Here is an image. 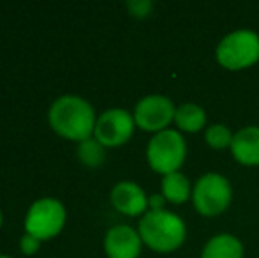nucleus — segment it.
Listing matches in <instances>:
<instances>
[{
    "mask_svg": "<svg viewBox=\"0 0 259 258\" xmlns=\"http://www.w3.org/2000/svg\"><path fill=\"white\" fill-rule=\"evenodd\" d=\"M20 248H21V251H23L25 255H34V253L41 248V241H39V239H35L34 235L25 234L23 237H21V241H20Z\"/></svg>",
    "mask_w": 259,
    "mask_h": 258,
    "instance_id": "nucleus-18",
    "label": "nucleus"
},
{
    "mask_svg": "<svg viewBox=\"0 0 259 258\" xmlns=\"http://www.w3.org/2000/svg\"><path fill=\"white\" fill-rule=\"evenodd\" d=\"M185 141L178 131L164 129L150 140L147 149V158L150 166L159 173H175L185 159Z\"/></svg>",
    "mask_w": 259,
    "mask_h": 258,
    "instance_id": "nucleus-4",
    "label": "nucleus"
},
{
    "mask_svg": "<svg viewBox=\"0 0 259 258\" xmlns=\"http://www.w3.org/2000/svg\"><path fill=\"white\" fill-rule=\"evenodd\" d=\"M65 223V209L58 200L41 198L32 203L28 209L25 228L27 234L34 235L39 241L55 237Z\"/></svg>",
    "mask_w": 259,
    "mask_h": 258,
    "instance_id": "nucleus-6",
    "label": "nucleus"
},
{
    "mask_svg": "<svg viewBox=\"0 0 259 258\" xmlns=\"http://www.w3.org/2000/svg\"><path fill=\"white\" fill-rule=\"evenodd\" d=\"M141 237L127 225H118L108 230L104 249L109 258H138L141 251Z\"/></svg>",
    "mask_w": 259,
    "mask_h": 258,
    "instance_id": "nucleus-9",
    "label": "nucleus"
},
{
    "mask_svg": "<svg viewBox=\"0 0 259 258\" xmlns=\"http://www.w3.org/2000/svg\"><path fill=\"white\" fill-rule=\"evenodd\" d=\"M231 152L235 159L242 165L256 166L259 165V128L249 126L240 129L233 136Z\"/></svg>",
    "mask_w": 259,
    "mask_h": 258,
    "instance_id": "nucleus-11",
    "label": "nucleus"
},
{
    "mask_svg": "<svg viewBox=\"0 0 259 258\" xmlns=\"http://www.w3.org/2000/svg\"><path fill=\"white\" fill-rule=\"evenodd\" d=\"M206 143L210 145L211 149H226V147H231L233 143V134L231 131L226 128L224 124H213L211 128L206 129Z\"/></svg>",
    "mask_w": 259,
    "mask_h": 258,
    "instance_id": "nucleus-16",
    "label": "nucleus"
},
{
    "mask_svg": "<svg viewBox=\"0 0 259 258\" xmlns=\"http://www.w3.org/2000/svg\"><path fill=\"white\" fill-rule=\"evenodd\" d=\"M175 122L182 131H187V133H196L205 126L206 122V114L201 106L198 104H182L180 108H177V114H175Z\"/></svg>",
    "mask_w": 259,
    "mask_h": 258,
    "instance_id": "nucleus-13",
    "label": "nucleus"
},
{
    "mask_svg": "<svg viewBox=\"0 0 259 258\" xmlns=\"http://www.w3.org/2000/svg\"><path fill=\"white\" fill-rule=\"evenodd\" d=\"M177 108L173 101L166 96H147L136 104L134 110V122L143 131H164L175 119Z\"/></svg>",
    "mask_w": 259,
    "mask_h": 258,
    "instance_id": "nucleus-8",
    "label": "nucleus"
},
{
    "mask_svg": "<svg viewBox=\"0 0 259 258\" xmlns=\"http://www.w3.org/2000/svg\"><path fill=\"white\" fill-rule=\"evenodd\" d=\"M140 237L148 248L169 253L185 241V225L177 214L167 210H148L140 221Z\"/></svg>",
    "mask_w": 259,
    "mask_h": 258,
    "instance_id": "nucleus-2",
    "label": "nucleus"
},
{
    "mask_svg": "<svg viewBox=\"0 0 259 258\" xmlns=\"http://www.w3.org/2000/svg\"><path fill=\"white\" fill-rule=\"evenodd\" d=\"M148 205L152 207V210H162V205H164V198L159 195H154L150 200H148Z\"/></svg>",
    "mask_w": 259,
    "mask_h": 258,
    "instance_id": "nucleus-19",
    "label": "nucleus"
},
{
    "mask_svg": "<svg viewBox=\"0 0 259 258\" xmlns=\"http://www.w3.org/2000/svg\"><path fill=\"white\" fill-rule=\"evenodd\" d=\"M217 60L229 71L254 65L259 60V35L252 30L228 34L217 46Z\"/></svg>",
    "mask_w": 259,
    "mask_h": 258,
    "instance_id": "nucleus-3",
    "label": "nucleus"
},
{
    "mask_svg": "<svg viewBox=\"0 0 259 258\" xmlns=\"http://www.w3.org/2000/svg\"><path fill=\"white\" fill-rule=\"evenodd\" d=\"M78 158L87 166H99L104 161V145H101L96 138H89V140L79 141Z\"/></svg>",
    "mask_w": 259,
    "mask_h": 258,
    "instance_id": "nucleus-15",
    "label": "nucleus"
},
{
    "mask_svg": "<svg viewBox=\"0 0 259 258\" xmlns=\"http://www.w3.org/2000/svg\"><path fill=\"white\" fill-rule=\"evenodd\" d=\"M111 203L118 212H123L127 216H138L145 212V209L148 207V198L136 182L123 180L113 188Z\"/></svg>",
    "mask_w": 259,
    "mask_h": 258,
    "instance_id": "nucleus-10",
    "label": "nucleus"
},
{
    "mask_svg": "<svg viewBox=\"0 0 259 258\" xmlns=\"http://www.w3.org/2000/svg\"><path fill=\"white\" fill-rule=\"evenodd\" d=\"M127 7H129L131 14L133 16H138V18H145L150 14L152 11V2H148V0H133V2L127 4Z\"/></svg>",
    "mask_w": 259,
    "mask_h": 258,
    "instance_id": "nucleus-17",
    "label": "nucleus"
},
{
    "mask_svg": "<svg viewBox=\"0 0 259 258\" xmlns=\"http://www.w3.org/2000/svg\"><path fill=\"white\" fill-rule=\"evenodd\" d=\"M0 258H11V256H6V255H0Z\"/></svg>",
    "mask_w": 259,
    "mask_h": 258,
    "instance_id": "nucleus-21",
    "label": "nucleus"
},
{
    "mask_svg": "<svg viewBox=\"0 0 259 258\" xmlns=\"http://www.w3.org/2000/svg\"><path fill=\"white\" fill-rule=\"evenodd\" d=\"M0 227H2V212H0Z\"/></svg>",
    "mask_w": 259,
    "mask_h": 258,
    "instance_id": "nucleus-20",
    "label": "nucleus"
},
{
    "mask_svg": "<svg viewBox=\"0 0 259 258\" xmlns=\"http://www.w3.org/2000/svg\"><path fill=\"white\" fill-rule=\"evenodd\" d=\"M233 198L231 184L219 173H206L194 186V207L203 216H217L229 207Z\"/></svg>",
    "mask_w": 259,
    "mask_h": 258,
    "instance_id": "nucleus-5",
    "label": "nucleus"
},
{
    "mask_svg": "<svg viewBox=\"0 0 259 258\" xmlns=\"http://www.w3.org/2000/svg\"><path fill=\"white\" fill-rule=\"evenodd\" d=\"M50 126L69 140H89L96 129V114L89 101L79 96H62L48 112Z\"/></svg>",
    "mask_w": 259,
    "mask_h": 258,
    "instance_id": "nucleus-1",
    "label": "nucleus"
},
{
    "mask_svg": "<svg viewBox=\"0 0 259 258\" xmlns=\"http://www.w3.org/2000/svg\"><path fill=\"white\" fill-rule=\"evenodd\" d=\"M134 117L122 108H111L101 114L96 122V140L104 147H118L123 145L134 131Z\"/></svg>",
    "mask_w": 259,
    "mask_h": 258,
    "instance_id": "nucleus-7",
    "label": "nucleus"
},
{
    "mask_svg": "<svg viewBox=\"0 0 259 258\" xmlns=\"http://www.w3.org/2000/svg\"><path fill=\"white\" fill-rule=\"evenodd\" d=\"M201 258H243V246L235 235H215L206 242Z\"/></svg>",
    "mask_w": 259,
    "mask_h": 258,
    "instance_id": "nucleus-12",
    "label": "nucleus"
},
{
    "mask_svg": "<svg viewBox=\"0 0 259 258\" xmlns=\"http://www.w3.org/2000/svg\"><path fill=\"white\" fill-rule=\"evenodd\" d=\"M191 193V184L189 179L180 172L164 175L162 179V195L166 200L173 203H184Z\"/></svg>",
    "mask_w": 259,
    "mask_h": 258,
    "instance_id": "nucleus-14",
    "label": "nucleus"
}]
</instances>
